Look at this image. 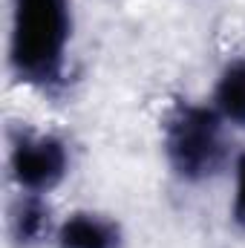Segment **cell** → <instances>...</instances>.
Segmentation results:
<instances>
[{
    "mask_svg": "<svg viewBox=\"0 0 245 248\" xmlns=\"http://www.w3.org/2000/svg\"><path fill=\"white\" fill-rule=\"evenodd\" d=\"M69 32V0H12V72L38 90L58 87L63 81Z\"/></svg>",
    "mask_w": 245,
    "mask_h": 248,
    "instance_id": "obj_1",
    "label": "cell"
},
{
    "mask_svg": "<svg viewBox=\"0 0 245 248\" xmlns=\"http://www.w3.org/2000/svg\"><path fill=\"white\" fill-rule=\"evenodd\" d=\"M222 116L199 104H179L165 124V156L184 182H205L225 165Z\"/></svg>",
    "mask_w": 245,
    "mask_h": 248,
    "instance_id": "obj_2",
    "label": "cell"
},
{
    "mask_svg": "<svg viewBox=\"0 0 245 248\" xmlns=\"http://www.w3.org/2000/svg\"><path fill=\"white\" fill-rule=\"evenodd\" d=\"M9 168L15 182L26 193H46L66 176L69 153H66V144L55 136L20 133L12 141Z\"/></svg>",
    "mask_w": 245,
    "mask_h": 248,
    "instance_id": "obj_3",
    "label": "cell"
},
{
    "mask_svg": "<svg viewBox=\"0 0 245 248\" xmlns=\"http://www.w3.org/2000/svg\"><path fill=\"white\" fill-rule=\"evenodd\" d=\"M58 248H122V231L98 214H72L58 228Z\"/></svg>",
    "mask_w": 245,
    "mask_h": 248,
    "instance_id": "obj_4",
    "label": "cell"
},
{
    "mask_svg": "<svg viewBox=\"0 0 245 248\" xmlns=\"http://www.w3.org/2000/svg\"><path fill=\"white\" fill-rule=\"evenodd\" d=\"M9 228L17 246H35L49 234V208L44 205V199H38V193H26L15 202Z\"/></svg>",
    "mask_w": 245,
    "mask_h": 248,
    "instance_id": "obj_5",
    "label": "cell"
},
{
    "mask_svg": "<svg viewBox=\"0 0 245 248\" xmlns=\"http://www.w3.org/2000/svg\"><path fill=\"white\" fill-rule=\"evenodd\" d=\"M214 98H216V113L225 122L245 127V58L222 69Z\"/></svg>",
    "mask_w": 245,
    "mask_h": 248,
    "instance_id": "obj_6",
    "label": "cell"
},
{
    "mask_svg": "<svg viewBox=\"0 0 245 248\" xmlns=\"http://www.w3.org/2000/svg\"><path fill=\"white\" fill-rule=\"evenodd\" d=\"M231 217H234V222L245 231V153L237 159V190H234Z\"/></svg>",
    "mask_w": 245,
    "mask_h": 248,
    "instance_id": "obj_7",
    "label": "cell"
}]
</instances>
